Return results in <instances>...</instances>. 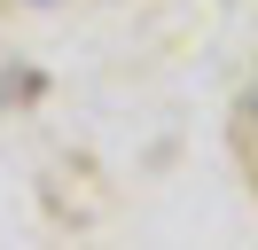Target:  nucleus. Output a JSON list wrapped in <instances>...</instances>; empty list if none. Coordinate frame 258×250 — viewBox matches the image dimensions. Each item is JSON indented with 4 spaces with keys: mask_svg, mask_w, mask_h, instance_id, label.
<instances>
[]
</instances>
